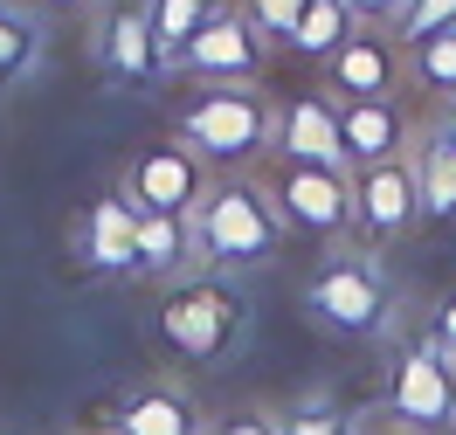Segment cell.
<instances>
[{
	"instance_id": "6da1fadb",
	"label": "cell",
	"mask_w": 456,
	"mask_h": 435,
	"mask_svg": "<svg viewBox=\"0 0 456 435\" xmlns=\"http://www.w3.org/2000/svg\"><path fill=\"white\" fill-rule=\"evenodd\" d=\"M173 139L200 166L249 173L277 152V104L263 97V84H194L173 104Z\"/></svg>"
},
{
	"instance_id": "7a4b0ae2",
	"label": "cell",
	"mask_w": 456,
	"mask_h": 435,
	"mask_svg": "<svg viewBox=\"0 0 456 435\" xmlns=\"http://www.w3.org/2000/svg\"><path fill=\"white\" fill-rule=\"evenodd\" d=\"M187 222H194L200 270H222V277L228 270H263V262L284 249V214L270 207V194L249 173L208 180V194H200V207Z\"/></svg>"
},
{
	"instance_id": "3957f363",
	"label": "cell",
	"mask_w": 456,
	"mask_h": 435,
	"mask_svg": "<svg viewBox=\"0 0 456 435\" xmlns=\"http://www.w3.org/2000/svg\"><path fill=\"white\" fill-rule=\"evenodd\" d=\"M242 332H249V297L222 270H187L159 297V346L173 359H187V367L228 359V352L242 346Z\"/></svg>"
},
{
	"instance_id": "277c9868",
	"label": "cell",
	"mask_w": 456,
	"mask_h": 435,
	"mask_svg": "<svg viewBox=\"0 0 456 435\" xmlns=\"http://www.w3.org/2000/svg\"><path fill=\"white\" fill-rule=\"evenodd\" d=\"M305 311H312L318 332L332 339H380L395 325V290H387V270L373 249H339L312 270L305 284Z\"/></svg>"
},
{
	"instance_id": "5b68a950",
	"label": "cell",
	"mask_w": 456,
	"mask_h": 435,
	"mask_svg": "<svg viewBox=\"0 0 456 435\" xmlns=\"http://www.w3.org/2000/svg\"><path fill=\"white\" fill-rule=\"evenodd\" d=\"M263 194L284 214V235H312V242H346L353 235V173L346 166H312V159H263Z\"/></svg>"
},
{
	"instance_id": "8992f818",
	"label": "cell",
	"mask_w": 456,
	"mask_h": 435,
	"mask_svg": "<svg viewBox=\"0 0 456 435\" xmlns=\"http://www.w3.org/2000/svg\"><path fill=\"white\" fill-rule=\"evenodd\" d=\"M270 49H277V42L256 35V21H249L242 7H222V14L173 56L167 77H187V84H263Z\"/></svg>"
},
{
	"instance_id": "52a82bcc",
	"label": "cell",
	"mask_w": 456,
	"mask_h": 435,
	"mask_svg": "<svg viewBox=\"0 0 456 435\" xmlns=\"http://www.w3.org/2000/svg\"><path fill=\"white\" fill-rule=\"evenodd\" d=\"M387 415L401 429H456V359L436 339H415V346L395 359V380H387Z\"/></svg>"
},
{
	"instance_id": "ba28073f",
	"label": "cell",
	"mask_w": 456,
	"mask_h": 435,
	"mask_svg": "<svg viewBox=\"0 0 456 435\" xmlns=\"http://www.w3.org/2000/svg\"><path fill=\"white\" fill-rule=\"evenodd\" d=\"M118 194L139 207V214H194L200 194H208V166L180 139H159V145H139L125 159V180Z\"/></svg>"
},
{
	"instance_id": "9c48e42d",
	"label": "cell",
	"mask_w": 456,
	"mask_h": 435,
	"mask_svg": "<svg viewBox=\"0 0 456 435\" xmlns=\"http://www.w3.org/2000/svg\"><path fill=\"white\" fill-rule=\"evenodd\" d=\"M353 229L367 235V249H387V242L422 229V194H415V166L408 159L353 173Z\"/></svg>"
},
{
	"instance_id": "30bf717a",
	"label": "cell",
	"mask_w": 456,
	"mask_h": 435,
	"mask_svg": "<svg viewBox=\"0 0 456 435\" xmlns=\"http://www.w3.org/2000/svg\"><path fill=\"white\" fill-rule=\"evenodd\" d=\"M408 145H415V125L401 111V97H353V104H339V166L346 173L408 159Z\"/></svg>"
},
{
	"instance_id": "8fae6325",
	"label": "cell",
	"mask_w": 456,
	"mask_h": 435,
	"mask_svg": "<svg viewBox=\"0 0 456 435\" xmlns=\"http://www.w3.org/2000/svg\"><path fill=\"white\" fill-rule=\"evenodd\" d=\"M401 49L395 35L380 28H353L325 56V97H339V104H353V97H401Z\"/></svg>"
},
{
	"instance_id": "7c38bea8",
	"label": "cell",
	"mask_w": 456,
	"mask_h": 435,
	"mask_svg": "<svg viewBox=\"0 0 456 435\" xmlns=\"http://www.w3.org/2000/svg\"><path fill=\"white\" fill-rule=\"evenodd\" d=\"M97 69H104L111 84H132V90H152L167 77V56H159V42L145 28V7L104 14V28H97Z\"/></svg>"
},
{
	"instance_id": "4fadbf2b",
	"label": "cell",
	"mask_w": 456,
	"mask_h": 435,
	"mask_svg": "<svg viewBox=\"0 0 456 435\" xmlns=\"http://www.w3.org/2000/svg\"><path fill=\"white\" fill-rule=\"evenodd\" d=\"M277 152L312 159V166H339V104L325 90H297L290 104H277Z\"/></svg>"
},
{
	"instance_id": "5bb4252c",
	"label": "cell",
	"mask_w": 456,
	"mask_h": 435,
	"mask_svg": "<svg viewBox=\"0 0 456 435\" xmlns=\"http://www.w3.org/2000/svg\"><path fill=\"white\" fill-rule=\"evenodd\" d=\"M84 262L97 277H139V207L125 194L90 201L84 214Z\"/></svg>"
},
{
	"instance_id": "9a60e30c",
	"label": "cell",
	"mask_w": 456,
	"mask_h": 435,
	"mask_svg": "<svg viewBox=\"0 0 456 435\" xmlns=\"http://www.w3.org/2000/svg\"><path fill=\"white\" fill-rule=\"evenodd\" d=\"M215 422L200 415V401L173 380H152V387H132L118 401V435H208Z\"/></svg>"
},
{
	"instance_id": "2e32d148",
	"label": "cell",
	"mask_w": 456,
	"mask_h": 435,
	"mask_svg": "<svg viewBox=\"0 0 456 435\" xmlns=\"http://www.w3.org/2000/svg\"><path fill=\"white\" fill-rule=\"evenodd\" d=\"M408 166H415L422 222H436V229H456V145H443L436 132H415V145H408Z\"/></svg>"
},
{
	"instance_id": "e0dca14e",
	"label": "cell",
	"mask_w": 456,
	"mask_h": 435,
	"mask_svg": "<svg viewBox=\"0 0 456 435\" xmlns=\"http://www.w3.org/2000/svg\"><path fill=\"white\" fill-rule=\"evenodd\" d=\"M194 222L187 214H139V277H159V284H173V277H187L194 270Z\"/></svg>"
},
{
	"instance_id": "ac0fdd59",
	"label": "cell",
	"mask_w": 456,
	"mask_h": 435,
	"mask_svg": "<svg viewBox=\"0 0 456 435\" xmlns=\"http://www.w3.org/2000/svg\"><path fill=\"white\" fill-rule=\"evenodd\" d=\"M42 49H49L42 21H35L21 0H0V90L28 84L35 69H42Z\"/></svg>"
},
{
	"instance_id": "d6986e66",
	"label": "cell",
	"mask_w": 456,
	"mask_h": 435,
	"mask_svg": "<svg viewBox=\"0 0 456 435\" xmlns=\"http://www.w3.org/2000/svg\"><path fill=\"white\" fill-rule=\"evenodd\" d=\"M139 7H145V28H152V42H159V56H167V69H173V56H180L222 7H235V0H139Z\"/></svg>"
},
{
	"instance_id": "ffe728a7",
	"label": "cell",
	"mask_w": 456,
	"mask_h": 435,
	"mask_svg": "<svg viewBox=\"0 0 456 435\" xmlns=\"http://www.w3.org/2000/svg\"><path fill=\"white\" fill-rule=\"evenodd\" d=\"M401 77L422 90L428 104H456V28L428 35L415 49H401Z\"/></svg>"
},
{
	"instance_id": "44dd1931",
	"label": "cell",
	"mask_w": 456,
	"mask_h": 435,
	"mask_svg": "<svg viewBox=\"0 0 456 435\" xmlns=\"http://www.w3.org/2000/svg\"><path fill=\"white\" fill-rule=\"evenodd\" d=\"M353 28H360V21L346 14V0H312V7H305V21H297V35H290L284 49H290V56H305V62H325Z\"/></svg>"
},
{
	"instance_id": "7402d4cb",
	"label": "cell",
	"mask_w": 456,
	"mask_h": 435,
	"mask_svg": "<svg viewBox=\"0 0 456 435\" xmlns=\"http://www.w3.org/2000/svg\"><path fill=\"white\" fill-rule=\"evenodd\" d=\"M456 28V0H401V14H395V49H415V42H428V35H443Z\"/></svg>"
},
{
	"instance_id": "603a6c76",
	"label": "cell",
	"mask_w": 456,
	"mask_h": 435,
	"mask_svg": "<svg viewBox=\"0 0 456 435\" xmlns=\"http://www.w3.org/2000/svg\"><path fill=\"white\" fill-rule=\"evenodd\" d=\"M353 429H360V422L339 415V401H325V394H312L305 407L284 415V435H353Z\"/></svg>"
},
{
	"instance_id": "cb8c5ba5",
	"label": "cell",
	"mask_w": 456,
	"mask_h": 435,
	"mask_svg": "<svg viewBox=\"0 0 456 435\" xmlns=\"http://www.w3.org/2000/svg\"><path fill=\"white\" fill-rule=\"evenodd\" d=\"M235 7H242V14L256 21V35H270V42H290L312 0H235Z\"/></svg>"
},
{
	"instance_id": "d4e9b609",
	"label": "cell",
	"mask_w": 456,
	"mask_h": 435,
	"mask_svg": "<svg viewBox=\"0 0 456 435\" xmlns=\"http://www.w3.org/2000/svg\"><path fill=\"white\" fill-rule=\"evenodd\" d=\"M208 435H284V415H263V407H235V415H222Z\"/></svg>"
},
{
	"instance_id": "484cf974",
	"label": "cell",
	"mask_w": 456,
	"mask_h": 435,
	"mask_svg": "<svg viewBox=\"0 0 456 435\" xmlns=\"http://www.w3.org/2000/svg\"><path fill=\"white\" fill-rule=\"evenodd\" d=\"M346 14H353V21H360V28H395V14H401V0H346Z\"/></svg>"
},
{
	"instance_id": "4316f807",
	"label": "cell",
	"mask_w": 456,
	"mask_h": 435,
	"mask_svg": "<svg viewBox=\"0 0 456 435\" xmlns=\"http://www.w3.org/2000/svg\"><path fill=\"white\" fill-rule=\"evenodd\" d=\"M428 339H436V346L456 359V290L443 297V304H436V325H428Z\"/></svg>"
},
{
	"instance_id": "83f0119b",
	"label": "cell",
	"mask_w": 456,
	"mask_h": 435,
	"mask_svg": "<svg viewBox=\"0 0 456 435\" xmlns=\"http://www.w3.org/2000/svg\"><path fill=\"white\" fill-rule=\"evenodd\" d=\"M443 145H456V104H436V125H428Z\"/></svg>"
},
{
	"instance_id": "f1b7e54d",
	"label": "cell",
	"mask_w": 456,
	"mask_h": 435,
	"mask_svg": "<svg viewBox=\"0 0 456 435\" xmlns=\"http://www.w3.org/2000/svg\"><path fill=\"white\" fill-rule=\"evenodd\" d=\"M21 7H42V14H84L90 0H21Z\"/></svg>"
},
{
	"instance_id": "f546056e",
	"label": "cell",
	"mask_w": 456,
	"mask_h": 435,
	"mask_svg": "<svg viewBox=\"0 0 456 435\" xmlns=\"http://www.w3.org/2000/svg\"><path fill=\"white\" fill-rule=\"evenodd\" d=\"M353 435H415V429H401V422H360Z\"/></svg>"
}]
</instances>
